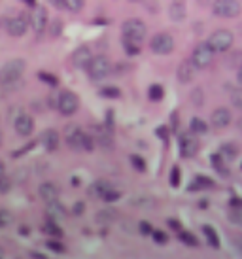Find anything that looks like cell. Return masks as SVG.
<instances>
[{"mask_svg":"<svg viewBox=\"0 0 242 259\" xmlns=\"http://www.w3.org/2000/svg\"><path fill=\"white\" fill-rule=\"evenodd\" d=\"M202 235L206 237V242H208L210 248L220 250V238H218V233H216L212 225H202Z\"/></svg>","mask_w":242,"mask_h":259,"instance_id":"21","label":"cell"},{"mask_svg":"<svg viewBox=\"0 0 242 259\" xmlns=\"http://www.w3.org/2000/svg\"><path fill=\"white\" fill-rule=\"evenodd\" d=\"M231 123V112L227 108H218L212 114V125L218 129H223Z\"/></svg>","mask_w":242,"mask_h":259,"instance_id":"18","label":"cell"},{"mask_svg":"<svg viewBox=\"0 0 242 259\" xmlns=\"http://www.w3.org/2000/svg\"><path fill=\"white\" fill-rule=\"evenodd\" d=\"M178 238L184 242V244H187L189 248H199V240H197V237L193 235V233H189V231H178Z\"/></svg>","mask_w":242,"mask_h":259,"instance_id":"26","label":"cell"},{"mask_svg":"<svg viewBox=\"0 0 242 259\" xmlns=\"http://www.w3.org/2000/svg\"><path fill=\"white\" fill-rule=\"evenodd\" d=\"M23 4H27V6H36V0H21Z\"/></svg>","mask_w":242,"mask_h":259,"instance_id":"54","label":"cell"},{"mask_svg":"<svg viewBox=\"0 0 242 259\" xmlns=\"http://www.w3.org/2000/svg\"><path fill=\"white\" fill-rule=\"evenodd\" d=\"M10 189H12V180H10L6 174H2V176H0V195L10 193Z\"/></svg>","mask_w":242,"mask_h":259,"instance_id":"36","label":"cell"},{"mask_svg":"<svg viewBox=\"0 0 242 259\" xmlns=\"http://www.w3.org/2000/svg\"><path fill=\"white\" fill-rule=\"evenodd\" d=\"M100 95L106 97V99H119L121 97V91L117 87H102L100 89Z\"/></svg>","mask_w":242,"mask_h":259,"instance_id":"32","label":"cell"},{"mask_svg":"<svg viewBox=\"0 0 242 259\" xmlns=\"http://www.w3.org/2000/svg\"><path fill=\"white\" fill-rule=\"evenodd\" d=\"M152 237L157 244H167V240H169L167 233H163V231H152Z\"/></svg>","mask_w":242,"mask_h":259,"instance_id":"43","label":"cell"},{"mask_svg":"<svg viewBox=\"0 0 242 259\" xmlns=\"http://www.w3.org/2000/svg\"><path fill=\"white\" fill-rule=\"evenodd\" d=\"M176 76H178V82H180V84H189V82L193 80V76H195V66L191 65V61L180 63Z\"/></svg>","mask_w":242,"mask_h":259,"instance_id":"16","label":"cell"},{"mask_svg":"<svg viewBox=\"0 0 242 259\" xmlns=\"http://www.w3.org/2000/svg\"><path fill=\"white\" fill-rule=\"evenodd\" d=\"M123 47H125L127 55H131V57H134V55H138V53H140V45H138V43L125 42V40H123Z\"/></svg>","mask_w":242,"mask_h":259,"instance_id":"38","label":"cell"},{"mask_svg":"<svg viewBox=\"0 0 242 259\" xmlns=\"http://www.w3.org/2000/svg\"><path fill=\"white\" fill-rule=\"evenodd\" d=\"M30 256H32V258H36V259H45L44 254H36V252H34V254H30Z\"/></svg>","mask_w":242,"mask_h":259,"instance_id":"55","label":"cell"},{"mask_svg":"<svg viewBox=\"0 0 242 259\" xmlns=\"http://www.w3.org/2000/svg\"><path fill=\"white\" fill-rule=\"evenodd\" d=\"M148 95H150V101H161L163 99V95H165V91H163V87L154 84V86L150 87V91H148Z\"/></svg>","mask_w":242,"mask_h":259,"instance_id":"31","label":"cell"},{"mask_svg":"<svg viewBox=\"0 0 242 259\" xmlns=\"http://www.w3.org/2000/svg\"><path fill=\"white\" fill-rule=\"evenodd\" d=\"M132 2H142V0H132Z\"/></svg>","mask_w":242,"mask_h":259,"instance_id":"59","label":"cell"},{"mask_svg":"<svg viewBox=\"0 0 242 259\" xmlns=\"http://www.w3.org/2000/svg\"><path fill=\"white\" fill-rule=\"evenodd\" d=\"M169 225H171L172 229H182V225H180V223H178V221H176V219H171V221H169Z\"/></svg>","mask_w":242,"mask_h":259,"instance_id":"52","label":"cell"},{"mask_svg":"<svg viewBox=\"0 0 242 259\" xmlns=\"http://www.w3.org/2000/svg\"><path fill=\"white\" fill-rule=\"evenodd\" d=\"M191 97H193L191 101L195 102V104H202V99H200V97H202V91H200V89L193 91V93H191Z\"/></svg>","mask_w":242,"mask_h":259,"instance_id":"49","label":"cell"},{"mask_svg":"<svg viewBox=\"0 0 242 259\" xmlns=\"http://www.w3.org/2000/svg\"><path fill=\"white\" fill-rule=\"evenodd\" d=\"M115 217H117V212L112 210V208H106V210H100L97 214V221L102 223V225H108V223L115 221Z\"/></svg>","mask_w":242,"mask_h":259,"instance_id":"27","label":"cell"},{"mask_svg":"<svg viewBox=\"0 0 242 259\" xmlns=\"http://www.w3.org/2000/svg\"><path fill=\"white\" fill-rule=\"evenodd\" d=\"M27 29H29V15L19 14V15H15V17H12V19H8L6 30H8L10 36L19 38V36H23V34L27 32Z\"/></svg>","mask_w":242,"mask_h":259,"instance_id":"10","label":"cell"},{"mask_svg":"<svg viewBox=\"0 0 242 259\" xmlns=\"http://www.w3.org/2000/svg\"><path fill=\"white\" fill-rule=\"evenodd\" d=\"M14 127H15V132L19 136H30L32 130H34V119L30 117L29 114H21L17 115L14 119Z\"/></svg>","mask_w":242,"mask_h":259,"instance_id":"13","label":"cell"},{"mask_svg":"<svg viewBox=\"0 0 242 259\" xmlns=\"http://www.w3.org/2000/svg\"><path fill=\"white\" fill-rule=\"evenodd\" d=\"M195 184L199 186V189H212L214 180L206 178V176H197V178H195Z\"/></svg>","mask_w":242,"mask_h":259,"instance_id":"37","label":"cell"},{"mask_svg":"<svg viewBox=\"0 0 242 259\" xmlns=\"http://www.w3.org/2000/svg\"><path fill=\"white\" fill-rule=\"evenodd\" d=\"M110 189V184L108 182H104V180H99V182H95L91 189H89V193L93 195V197H102V193L104 191H108Z\"/></svg>","mask_w":242,"mask_h":259,"instance_id":"29","label":"cell"},{"mask_svg":"<svg viewBox=\"0 0 242 259\" xmlns=\"http://www.w3.org/2000/svg\"><path fill=\"white\" fill-rule=\"evenodd\" d=\"M229 219H231L235 225L242 227V208H233L231 214H229Z\"/></svg>","mask_w":242,"mask_h":259,"instance_id":"39","label":"cell"},{"mask_svg":"<svg viewBox=\"0 0 242 259\" xmlns=\"http://www.w3.org/2000/svg\"><path fill=\"white\" fill-rule=\"evenodd\" d=\"M100 199H102L104 202H115V201H119V199H121V193H119V191H114V189L110 187L108 191H104V193H102V197H100Z\"/></svg>","mask_w":242,"mask_h":259,"instance_id":"33","label":"cell"},{"mask_svg":"<svg viewBox=\"0 0 242 259\" xmlns=\"http://www.w3.org/2000/svg\"><path fill=\"white\" fill-rule=\"evenodd\" d=\"M178 148H180V155L185 159H191L197 150H199V144L197 140L191 136V134H180V140H178Z\"/></svg>","mask_w":242,"mask_h":259,"instance_id":"12","label":"cell"},{"mask_svg":"<svg viewBox=\"0 0 242 259\" xmlns=\"http://www.w3.org/2000/svg\"><path fill=\"white\" fill-rule=\"evenodd\" d=\"M150 47L155 55H169L174 49V38H172L169 32H159L152 38Z\"/></svg>","mask_w":242,"mask_h":259,"instance_id":"8","label":"cell"},{"mask_svg":"<svg viewBox=\"0 0 242 259\" xmlns=\"http://www.w3.org/2000/svg\"><path fill=\"white\" fill-rule=\"evenodd\" d=\"M231 101H233V104H235L239 110H242V89H239V91H233Z\"/></svg>","mask_w":242,"mask_h":259,"instance_id":"44","label":"cell"},{"mask_svg":"<svg viewBox=\"0 0 242 259\" xmlns=\"http://www.w3.org/2000/svg\"><path fill=\"white\" fill-rule=\"evenodd\" d=\"M87 68V74L91 80H102L106 78L110 70H112V65H110V59L104 57V55H97L89 61V65L86 66Z\"/></svg>","mask_w":242,"mask_h":259,"instance_id":"5","label":"cell"},{"mask_svg":"<svg viewBox=\"0 0 242 259\" xmlns=\"http://www.w3.org/2000/svg\"><path fill=\"white\" fill-rule=\"evenodd\" d=\"M86 6V0H65V10L68 12H82V8Z\"/></svg>","mask_w":242,"mask_h":259,"instance_id":"30","label":"cell"},{"mask_svg":"<svg viewBox=\"0 0 242 259\" xmlns=\"http://www.w3.org/2000/svg\"><path fill=\"white\" fill-rule=\"evenodd\" d=\"M237 82H239V86L242 87V65H241V68H239V72H237Z\"/></svg>","mask_w":242,"mask_h":259,"instance_id":"53","label":"cell"},{"mask_svg":"<svg viewBox=\"0 0 242 259\" xmlns=\"http://www.w3.org/2000/svg\"><path fill=\"white\" fill-rule=\"evenodd\" d=\"M138 231L142 233L144 237H148V235H152L154 227H152V223H148V221H140V223H138Z\"/></svg>","mask_w":242,"mask_h":259,"instance_id":"47","label":"cell"},{"mask_svg":"<svg viewBox=\"0 0 242 259\" xmlns=\"http://www.w3.org/2000/svg\"><path fill=\"white\" fill-rule=\"evenodd\" d=\"M25 72V61L23 59H10L2 68H0V86L4 87H19L21 78Z\"/></svg>","mask_w":242,"mask_h":259,"instance_id":"1","label":"cell"},{"mask_svg":"<svg viewBox=\"0 0 242 259\" xmlns=\"http://www.w3.org/2000/svg\"><path fill=\"white\" fill-rule=\"evenodd\" d=\"M6 173V167H4V163H2V161H0V176H2V174Z\"/></svg>","mask_w":242,"mask_h":259,"instance_id":"56","label":"cell"},{"mask_svg":"<svg viewBox=\"0 0 242 259\" xmlns=\"http://www.w3.org/2000/svg\"><path fill=\"white\" fill-rule=\"evenodd\" d=\"M212 12H214V15H218V17L233 19V17L241 15L242 6L239 0H214Z\"/></svg>","mask_w":242,"mask_h":259,"instance_id":"4","label":"cell"},{"mask_svg":"<svg viewBox=\"0 0 242 259\" xmlns=\"http://www.w3.org/2000/svg\"><path fill=\"white\" fill-rule=\"evenodd\" d=\"M131 165L138 171V173H146V161L140 155H131Z\"/></svg>","mask_w":242,"mask_h":259,"instance_id":"35","label":"cell"},{"mask_svg":"<svg viewBox=\"0 0 242 259\" xmlns=\"http://www.w3.org/2000/svg\"><path fill=\"white\" fill-rule=\"evenodd\" d=\"M155 134L163 140V142H169V129L165 127V125H161V127H157L155 129Z\"/></svg>","mask_w":242,"mask_h":259,"instance_id":"45","label":"cell"},{"mask_svg":"<svg viewBox=\"0 0 242 259\" xmlns=\"http://www.w3.org/2000/svg\"><path fill=\"white\" fill-rule=\"evenodd\" d=\"M121 32H123V40L125 42H132V43H140L144 42V38H146V25H144L140 19H127L125 23H123V27H121Z\"/></svg>","mask_w":242,"mask_h":259,"instance_id":"2","label":"cell"},{"mask_svg":"<svg viewBox=\"0 0 242 259\" xmlns=\"http://www.w3.org/2000/svg\"><path fill=\"white\" fill-rule=\"evenodd\" d=\"M235 42V36H233V32L227 29H218L214 30L212 34H210V38H208V45L212 47L214 53H225L231 49V45Z\"/></svg>","mask_w":242,"mask_h":259,"instance_id":"3","label":"cell"},{"mask_svg":"<svg viewBox=\"0 0 242 259\" xmlns=\"http://www.w3.org/2000/svg\"><path fill=\"white\" fill-rule=\"evenodd\" d=\"M47 10L44 6H32V14L29 15V27H32V30L36 34H42L45 27H47Z\"/></svg>","mask_w":242,"mask_h":259,"instance_id":"9","label":"cell"},{"mask_svg":"<svg viewBox=\"0 0 242 259\" xmlns=\"http://www.w3.org/2000/svg\"><path fill=\"white\" fill-rule=\"evenodd\" d=\"M220 155H221L223 159H229V161H233V159L239 155V148L233 144V142L221 144V148H220Z\"/></svg>","mask_w":242,"mask_h":259,"instance_id":"23","label":"cell"},{"mask_svg":"<svg viewBox=\"0 0 242 259\" xmlns=\"http://www.w3.org/2000/svg\"><path fill=\"white\" fill-rule=\"evenodd\" d=\"M84 130L80 129L78 125H68L65 129V138H66V144L70 146L72 150H84Z\"/></svg>","mask_w":242,"mask_h":259,"instance_id":"11","label":"cell"},{"mask_svg":"<svg viewBox=\"0 0 242 259\" xmlns=\"http://www.w3.org/2000/svg\"><path fill=\"white\" fill-rule=\"evenodd\" d=\"M91 59H93V53H91V47H87V45L78 47V49L72 53V63H74L76 68H86Z\"/></svg>","mask_w":242,"mask_h":259,"instance_id":"14","label":"cell"},{"mask_svg":"<svg viewBox=\"0 0 242 259\" xmlns=\"http://www.w3.org/2000/svg\"><path fill=\"white\" fill-rule=\"evenodd\" d=\"M57 10H65V0H49Z\"/></svg>","mask_w":242,"mask_h":259,"instance_id":"51","label":"cell"},{"mask_svg":"<svg viewBox=\"0 0 242 259\" xmlns=\"http://www.w3.org/2000/svg\"><path fill=\"white\" fill-rule=\"evenodd\" d=\"M189 130H191L193 134H204V132H208V125H206L200 117H191V121H189Z\"/></svg>","mask_w":242,"mask_h":259,"instance_id":"24","label":"cell"},{"mask_svg":"<svg viewBox=\"0 0 242 259\" xmlns=\"http://www.w3.org/2000/svg\"><path fill=\"white\" fill-rule=\"evenodd\" d=\"M45 246H47L51 252H55V254H63V252H65V246H63V242H59V240H47Z\"/></svg>","mask_w":242,"mask_h":259,"instance_id":"42","label":"cell"},{"mask_svg":"<svg viewBox=\"0 0 242 259\" xmlns=\"http://www.w3.org/2000/svg\"><path fill=\"white\" fill-rule=\"evenodd\" d=\"M12 223V214L8 212V210H4V208H0V229H4V227H8Z\"/></svg>","mask_w":242,"mask_h":259,"instance_id":"40","label":"cell"},{"mask_svg":"<svg viewBox=\"0 0 242 259\" xmlns=\"http://www.w3.org/2000/svg\"><path fill=\"white\" fill-rule=\"evenodd\" d=\"M97 142H99L102 148H112L114 146V140H112V134H110V130L106 132L104 129H99L97 130Z\"/></svg>","mask_w":242,"mask_h":259,"instance_id":"28","label":"cell"},{"mask_svg":"<svg viewBox=\"0 0 242 259\" xmlns=\"http://www.w3.org/2000/svg\"><path fill=\"white\" fill-rule=\"evenodd\" d=\"M44 233H47V235H51V237H55V238H61L63 237V229L57 225V221L53 219V217H47V221L44 223Z\"/></svg>","mask_w":242,"mask_h":259,"instance_id":"22","label":"cell"},{"mask_svg":"<svg viewBox=\"0 0 242 259\" xmlns=\"http://www.w3.org/2000/svg\"><path fill=\"white\" fill-rule=\"evenodd\" d=\"M0 146H2V132H0Z\"/></svg>","mask_w":242,"mask_h":259,"instance_id":"58","label":"cell"},{"mask_svg":"<svg viewBox=\"0 0 242 259\" xmlns=\"http://www.w3.org/2000/svg\"><path fill=\"white\" fill-rule=\"evenodd\" d=\"M95 148V138L91 134H84V150L86 151H91Z\"/></svg>","mask_w":242,"mask_h":259,"instance_id":"46","label":"cell"},{"mask_svg":"<svg viewBox=\"0 0 242 259\" xmlns=\"http://www.w3.org/2000/svg\"><path fill=\"white\" fill-rule=\"evenodd\" d=\"M65 216H66V210H65V206H63L57 199L47 202V217H53V219L57 221L59 217H65Z\"/></svg>","mask_w":242,"mask_h":259,"instance_id":"20","label":"cell"},{"mask_svg":"<svg viewBox=\"0 0 242 259\" xmlns=\"http://www.w3.org/2000/svg\"><path fill=\"white\" fill-rule=\"evenodd\" d=\"M169 15H171V19L174 21V23L184 21V17H185L184 0H174V2L171 4V8H169Z\"/></svg>","mask_w":242,"mask_h":259,"instance_id":"19","label":"cell"},{"mask_svg":"<svg viewBox=\"0 0 242 259\" xmlns=\"http://www.w3.org/2000/svg\"><path fill=\"white\" fill-rule=\"evenodd\" d=\"M72 212H74L76 216H82V214L86 212V204H84V201H76V202H74V206H72Z\"/></svg>","mask_w":242,"mask_h":259,"instance_id":"48","label":"cell"},{"mask_svg":"<svg viewBox=\"0 0 242 259\" xmlns=\"http://www.w3.org/2000/svg\"><path fill=\"white\" fill-rule=\"evenodd\" d=\"M182 182V173L178 167H172V173H171V186L172 187H178Z\"/></svg>","mask_w":242,"mask_h":259,"instance_id":"41","label":"cell"},{"mask_svg":"<svg viewBox=\"0 0 242 259\" xmlns=\"http://www.w3.org/2000/svg\"><path fill=\"white\" fill-rule=\"evenodd\" d=\"M0 258H4V252H2V250H0Z\"/></svg>","mask_w":242,"mask_h":259,"instance_id":"57","label":"cell"},{"mask_svg":"<svg viewBox=\"0 0 242 259\" xmlns=\"http://www.w3.org/2000/svg\"><path fill=\"white\" fill-rule=\"evenodd\" d=\"M231 206H233V208H242V199L233 197V199H231Z\"/></svg>","mask_w":242,"mask_h":259,"instance_id":"50","label":"cell"},{"mask_svg":"<svg viewBox=\"0 0 242 259\" xmlns=\"http://www.w3.org/2000/svg\"><path fill=\"white\" fill-rule=\"evenodd\" d=\"M38 193H40V197H42V201L45 202H51L59 199V187L57 184H53V182H44L40 189H38Z\"/></svg>","mask_w":242,"mask_h":259,"instance_id":"17","label":"cell"},{"mask_svg":"<svg viewBox=\"0 0 242 259\" xmlns=\"http://www.w3.org/2000/svg\"><path fill=\"white\" fill-rule=\"evenodd\" d=\"M223 161H225V159L221 157L220 153H216V155L210 157V165H212L214 169L221 174V176H229V169L225 167V163H223Z\"/></svg>","mask_w":242,"mask_h":259,"instance_id":"25","label":"cell"},{"mask_svg":"<svg viewBox=\"0 0 242 259\" xmlns=\"http://www.w3.org/2000/svg\"><path fill=\"white\" fill-rule=\"evenodd\" d=\"M38 78L42 80L44 84H47V86H51V87H55L59 84L57 76H53V74H49V72H38Z\"/></svg>","mask_w":242,"mask_h":259,"instance_id":"34","label":"cell"},{"mask_svg":"<svg viewBox=\"0 0 242 259\" xmlns=\"http://www.w3.org/2000/svg\"><path fill=\"white\" fill-rule=\"evenodd\" d=\"M78 106H80V101H78V95L72 93V91H61L57 97V108L63 115H72L78 112Z\"/></svg>","mask_w":242,"mask_h":259,"instance_id":"7","label":"cell"},{"mask_svg":"<svg viewBox=\"0 0 242 259\" xmlns=\"http://www.w3.org/2000/svg\"><path fill=\"white\" fill-rule=\"evenodd\" d=\"M212 59H214L212 47L206 42H202V43H199V45H195V49H193V53H191V65H193L195 68H206V66L212 63Z\"/></svg>","mask_w":242,"mask_h":259,"instance_id":"6","label":"cell"},{"mask_svg":"<svg viewBox=\"0 0 242 259\" xmlns=\"http://www.w3.org/2000/svg\"><path fill=\"white\" fill-rule=\"evenodd\" d=\"M59 142H61V136L55 129H45L40 136V144L47 150V151H55L59 148Z\"/></svg>","mask_w":242,"mask_h":259,"instance_id":"15","label":"cell"}]
</instances>
